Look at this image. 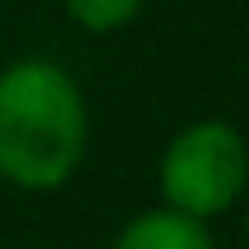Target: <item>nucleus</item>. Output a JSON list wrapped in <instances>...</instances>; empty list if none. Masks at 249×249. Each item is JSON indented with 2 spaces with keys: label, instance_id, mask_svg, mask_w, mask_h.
<instances>
[{
  "label": "nucleus",
  "instance_id": "obj_2",
  "mask_svg": "<svg viewBox=\"0 0 249 249\" xmlns=\"http://www.w3.org/2000/svg\"><path fill=\"white\" fill-rule=\"evenodd\" d=\"M157 180L171 213L208 222L249 189V143L226 120H194L166 143Z\"/></svg>",
  "mask_w": 249,
  "mask_h": 249
},
{
  "label": "nucleus",
  "instance_id": "obj_3",
  "mask_svg": "<svg viewBox=\"0 0 249 249\" xmlns=\"http://www.w3.org/2000/svg\"><path fill=\"white\" fill-rule=\"evenodd\" d=\"M111 249H217V240L194 217L152 208V213H139L134 222H124Z\"/></svg>",
  "mask_w": 249,
  "mask_h": 249
},
{
  "label": "nucleus",
  "instance_id": "obj_1",
  "mask_svg": "<svg viewBox=\"0 0 249 249\" xmlns=\"http://www.w3.org/2000/svg\"><path fill=\"white\" fill-rule=\"evenodd\" d=\"M88 148V102L55 60L0 70V176L18 189H60Z\"/></svg>",
  "mask_w": 249,
  "mask_h": 249
},
{
  "label": "nucleus",
  "instance_id": "obj_4",
  "mask_svg": "<svg viewBox=\"0 0 249 249\" xmlns=\"http://www.w3.org/2000/svg\"><path fill=\"white\" fill-rule=\"evenodd\" d=\"M65 14L88 33H116V28L134 23L143 9V0H60Z\"/></svg>",
  "mask_w": 249,
  "mask_h": 249
},
{
  "label": "nucleus",
  "instance_id": "obj_5",
  "mask_svg": "<svg viewBox=\"0 0 249 249\" xmlns=\"http://www.w3.org/2000/svg\"><path fill=\"white\" fill-rule=\"evenodd\" d=\"M245 235H249V217H245Z\"/></svg>",
  "mask_w": 249,
  "mask_h": 249
}]
</instances>
